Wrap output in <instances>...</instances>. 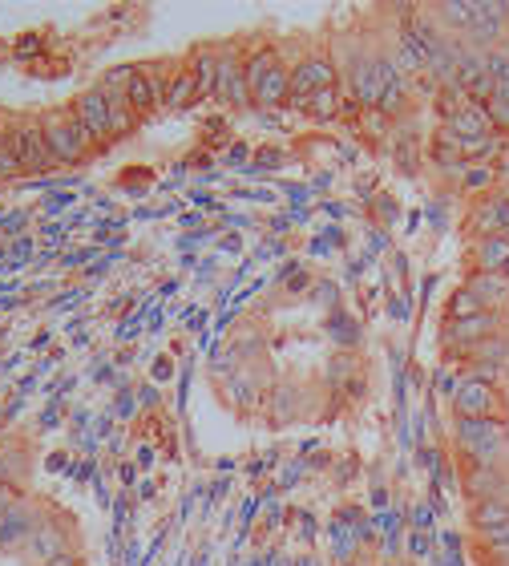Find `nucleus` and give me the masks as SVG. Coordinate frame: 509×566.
<instances>
[{"label":"nucleus","instance_id":"13","mask_svg":"<svg viewBox=\"0 0 509 566\" xmlns=\"http://www.w3.org/2000/svg\"><path fill=\"white\" fill-rule=\"evenodd\" d=\"M449 126L457 134H469V142H481V134L489 130V114H481L477 106H461V110H449Z\"/></svg>","mask_w":509,"mask_h":566},{"label":"nucleus","instance_id":"11","mask_svg":"<svg viewBox=\"0 0 509 566\" xmlns=\"http://www.w3.org/2000/svg\"><path fill=\"white\" fill-rule=\"evenodd\" d=\"M219 98H227V102H235V106H243V102H251V85H247V69H239L231 57H223L219 61Z\"/></svg>","mask_w":509,"mask_h":566},{"label":"nucleus","instance_id":"2","mask_svg":"<svg viewBox=\"0 0 509 566\" xmlns=\"http://www.w3.org/2000/svg\"><path fill=\"white\" fill-rule=\"evenodd\" d=\"M453 409L461 421H489L501 417V393L493 381H481V376H469V381L457 385L453 393Z\"/></svg>","mask_w":509,"mask_h":566},{"label":"nucleus","instance_id":"7","mask_svg":"<svg viewBox=\"0 0 509 566\" xmlns=\"http://www.w3.org/2000/svg\"><path fill=\"white\" fill-rule=\"evenodd\" d=\"M497 328H501V320H497L493 312H481V316H465V320H453V316H449V324H445V336H449V344H465V348H477L481 340L497 336Z\"/></svg>","mask_w":509,"mask_h":566},{"label":"nucleus","instance_id":"19","mask_svg":"<svg viewBox=\"0 0 509 566\" xmlns=\"http://www.w3.org/2000/svg\"><path fill=\"white\" fill-rule=\"evenodd\" d=\"M485 546H489V554H497L501 562H509V526H501V530L485 534Z\"/></svg>","mask_w":509,"mask_h":566},{"label":"nucleus","instance_id":"20","mask_svg":"<svg viewBox=\"0 0 509 566\" xmlns=\"http://www.w3.org/2000/svg\"><path fill=\"white\" fill-rule=\"evenodd\" d=\"M336 110V89H324V93H316V98L308 102V114H320V118H328Z\"/></svg>","mask_w":509,"mask_h":566},{"label":"nucleus","instance_id":"21","mask_svg":"<svg viewBox=\"0 0 509 566\" xmlns=\"http://www.w3.org/2000/svg\"><path fill=\"white\" fill-rule=\"evenodd\" d=\"M49 566H77L73 558H49Z\"/></svg>","mask_w":509,"mask_h":566},{"label":"nucleus","instance_id":"17","mask_svg":"<svg viewBox=\"0 0 509 566\" xmlns=\"http://www.w3.org/2000/svg\"><path fill=\"white\" fill-rule=\"evenodd\" d=\"M194 81H198V98H202V93H215L219 89V57L215 53H198Z\"/></svg>","mask_w":509,"mask_h":566},{"label":"nucleus","instance_id":"22","mask_svg":"<svg viewBox=\"0 0 509 566\" xmlns=\"http://www.w3.org/2000/svg\"><path fill=\"white\" fill-rule=\"evenodd\" d=\"M505 275H509V263H505Z\"/></svg>","mask_w":509,"mask_h":566},{"label":"nucleus","instance_id":"12","mask_svg":"<svg viewBox=\"0 0 509 566\" xmlns=\"http://www.w3.org/2000/svg\"><path fill=\"white\" fill-rule=\"evenodd\" d=\"M473 522H477L481 534H493V530L509 526V498H505V494H497V498H481L477 510H473Z\"/></svg>","mask_w":509,"mask_h":566},{"label":"nucleus","instance_id":"16","mask_svg":"<svg viewBox=\"0 0 509 566\" xmlns=\"http://www.w3.org/2000/svg\"><path fill=\"white\" fill-rule=\"evenodd\" d=\"M481 271H505V263H509V239L505 235H489L485 243H481Z\"/></svg>","mask_w":509,"mask_h":566},{"label":"nucleus","instance_id":"10","mask_svg":"<svg viewBox=\"0 0 509 566\" xmlns=\"http://www.w3.org/2000/svg\"><path fill=\"white\" fill-rule=\"evenodd\" d=\"M465 292H473L477 304H481L485 312H493L497 304L509 300V275H505V271H477V275L465 283Z\"/></svg>","mask_w":509,"mask_h":566},{"label":"nucleus","instance_id":"3","mask_svg":"<svg viewBox=\"0 0 509 566\" xmlns=\"http://www.w3.org/2000/svg\"><path fill=\"white\" fill-rule=\"evenodd\" d=\"M247 85H251V98L259 106H279L287 93H291V77L279 69V61L267 49L247 65Z\"/></svg>","mask_w":509,"mask_h":566},{"label":"nucleus","instance_id":"18","mask_svg":"<svg viewBox=\"0 0 509 566\" xmlns=\"http://www.w3.org/2000/svg\"><path fill=\"white\" fill-rule=\"evenodd\" d=\"M449 312H453V320H465V316H481L485 308L477 304V296H473V292H457V296H453V308H449Z\"/></svg>","mask_w":509,"mask_h":566},{"label":"nucleus","instance_id":"5","mask_svg":"<svg viewBox=\"0 0 509 566\" xmlns=\"http://www.w3.org/2000/svg\"><path fill=\"white\" fill-rule=\"evenodd\" d=\"M73 118H77V126H81V134H85L89 142H106V138H114L110 106H106V93H101V89L81 93L77 106H73Z\"/></svg>","mask_w":509,"mask_h":566},{"label":"nucleus","instance_id":"1","mask_svg":"<svg viewBox=\"0 0 509 566\" xmlns=\"http://www.w3.org/2000/svg\"><path fill=\"white\" fill-rule=\"evenodd\" d=\"M457 441L465 449V457H473L481 469H501L505 453H509V429L501 417L489 421H461Z\"/></svg>","mask_w":509,"mask_h":566},{"label":"nucleus","instance_id":"15","mask_svg":"<svg viewBox=\"0 0 509 566\" xmlns=\"http://www.w3.org/2000/svg\"><path fill=\"white\" fill-rule=\"evenodd\" d=\"M194 98H198V81H194V69H182V73L174 77L170 93H166V110H182V106H190Z\"/></svg>","mask_w":509,"mask_h":566},{"label":"nucleus","instance_id":"14","mask_svg":"<svg viewBox=\"0 0 509 566\" xmlns=\"http://www.w3.org/2000/svg\"><path fill=\"white\" fill-rule=\"evenodd\" d=\"M33 518L25 514V510H5L0 514V546H17V542H25L33 530Z\"/></svg>","mask_w":509,"mask_h":566},{"label":"nucleus","instance_id":"9","mask_svg":"<svg viewBox=\"0 0 509 566\" xmlns=\"http://www.w3.org/2000/svg\"><path fill=\"white\" fill-rule=\"evenodd\" d=\"M126 102H130L134 118H138V114H154V106L166 102L162 77H150V73H142V69L130 73V81H126Z\"/></svg>","mask_w":509,"mask_h":566},{"label":"nucleus","instance_id":"6","mask_svg":"<svg viewBox=\"0 0 509 566\" xmlns=\"http://www.w3.org/2000/svg\"><path fill=\"white\" fill-rule=\"evenodd\" d=\"M332 85H336L332 65L316 57V61H303V65L291 73V93H287V98H291L295 106L308 110V102L316 98V93H324V89H332Z\"/></svg>","mask_w":509,"mask_h":566},{"label":"nucleus","instance_id":"4","mask_svg":"<svg viewBox=\"0 0 509 566\" xmlns=\"http://www.w3.org/2000/svg\"><path fill=\"white\" fill-rule=\"evenodd\" d=\"M41 130H45V142H49V154L57 158V162H81V154H85V134H81V126H77V118L73 114H49L45 122H41Z\"/></svg>","mask_w":509,"mask_h":566},{"label":"nucleus","instance_id":"23","mask_svg":"<svg viewBox=\"0 0 509 566\" xmlns=\"http://www.w3.org/2000/svg\"><path fill=\"white\" fill-rule=\"evenodd\" d=\"M501 566H509V562H501Z\"/></svg>","mask_w":509,"mask_h":566},{"label":"nucleus","instance_id":"8","mask_svg":"<svg viewBox=\"0 0 509 566\" xmlns=\"http://www.w3.org/2000/svg\"><path fill=\"white\" fill-rule=\"evenodd\" d=\"M13 154L21 162V170H45L53 162L49 154V142H45V130L41 126H25L17 138H13Z\"/></svg>","mask_w":509,"mask_h":566}]
</instances>
